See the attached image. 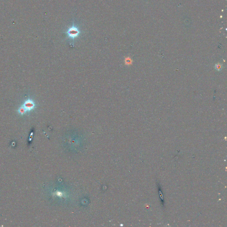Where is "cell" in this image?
Here are the masks:
<instances>
[{
	"label": "cell",
	"instance_id": "obj_1",
	"mask_svg": "<svg viewBox=\"0 0 227 227\" xmlns=\"http://www.w3.org/2000/svg\"><path fill=\"white\" fill-rule=\"evenodd\" d=\"M66 33L70 39L74 40L80 34L81 30L77 25L73 24L67 29Z\"/></svg>",
	"mask_w": 227,
	"mask_h": 227
}]
</instances>
